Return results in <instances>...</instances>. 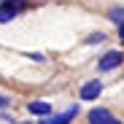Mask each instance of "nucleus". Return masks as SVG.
Returning a JSON list of instances; mask_svg holds the SVG:
<instances>
[{
	"instance_id": "f257e3e1",
	"label": "nucleus",
	"mask_w": 124,
	"mask_h": 124,
	"mask_svg": "<svg viewBox=\"0 0 124 124\" xmlns=\"http://www.w3.org/2000/svg\"><path fill=\"white\" fill-rule=\"evenodd\" d=\"M121 65H124V51H119V49H111V51H105V54L97 59V70H100V73L116 70V68H121Z\"/></svg>"
},
{
	"instance_id": "f03ea898",
	"label": "nucleus",
	"mask_w": 124,
	"mask_h": 124,
	"mask_svg": "<svg viewBox=\"0 0 124 124\" xmlns=\"http://www.w3.org/2000/svg\"><path fill=\"white\" fill-rule=\"evenodd\" d=\"M86 121H89V124H124L111 108H92V111L86 113Z\"/></svg>"
},
{
	"instance_id": "7ed1b4c3",
	"label": "nucleus",
	"mask_w": 124,
	"mask_h": 124,
	"mask_svg": "<svg viewBox=\"0 0 124 124\" xmlns=\"http://www.w3.org/2000/svg\"><path fill=\"white\" fill-rule=\"evenodd\" d=\"M100 94H102V81L100 78H89L86 84H81V89H78V100H84V102H92Z\"/></svg>"
},
{
	"instance_id": "20e7f679",
	"label": "nucleus",
	"mask_w": 124,
	"mask_h": 124,
	"mask_svg": "<svg viewBox=\"0 0 124 124\" xmlns=\"http://www.w3.org/2000/svg\"><path fill=\"white\" fill-rule=\"evenodd\" d=\"M24 14V6L22 3H14V0H3L0 3V24H8L14 22L16 16H22Z\"/></svg>"
},
{
	"instance_id": "39448f33",
	"label": "nucleus",
	"mask_w": 124,
	"mask_h": 124,
	"mask_svg": "<svg viewBox=\"0 0 124 124\" xmlns=\"http://www.w3.org/2000/svg\"><path fill=\"white\" fill-rule=\"evenodd\" d=\"M78 105H73V108H68V111H62V113H49V116H43L38 124H70L76 116H78Z\"/></svg>"
},
{
	"instance_id": "423d86ee",
	"label": "nucleus",
	"mask_w": 124,
	"mask_h": 124,
	"mask_svg": "<svg viewBox=\"0 0 124 124\" xmlns=\"http://www.w3.org/2000/svg\"><path fill=\"white\" fill-rule=\"evenodd\" d=\"M27 111H30L32 116H38V119H43V116H49L54 108H51L49 100H30V102H27Z\"/></svg>"
},
{
	"instance_id": "0eeeda50",
	"label": "nucleus",
	"mask_w": 124,
	"mask_h": 124,
	"mask_svg": "<svg viewBox=\"0 0 124 124\" xmlns=\"http://www.w3.org/2000/svg\"><path fill=\"white\" fill-rule=\"evenodd\" d=\"M105 16L111 19V22H113V24H121V22H124V6H111Z\"/></svg>"
},
{
	"instance_id": "6e6552de",
	"label": "nucleus",
	"mask_w": 124,
	"mask_h": 124,
	"mask_svg": "<svg viewBox=\"0 0 124 124\" xmlns=\"http://www.w3.org/2000/svg\"><path fill=\"white\" fill-rule=\"evenodd\" d=\"M102 40H108V35H105V32H92V35L84 40V43H86V46H97V43H102Z\"/></svg>"
},
{
	"instance_id": "1a4fd4ad",
	"label": "nucleus",
	"mask_w": 124,
	"mask_h": 124,
	"mask_svg": "<svg viewBox=\"0 0 124 124\" xmlns=\"http://www.w3.org/2000/svg\"><path fill=\"white\" fill-rule=\"evenodd\" d=\"M14 105V97H8V94H0V113H3V111H8Z\"/></svg>"
},
{
	"instance_id": "9d476101",
	"label": "nucleus",
	"mask_w": 124,
	"mask_h": 124,
	"mask_svg": "<svg viewBox=\"0 0 124 124\" xmlns=\"http://www.w3.org/2000/svg\"><path fill=\"white\" fill-rule=\"evenodd\" d=\"M24 57L32 62H46V54H40V51H24Z\"/></svg>"
},
{
	"instance_id": "9b49d317",
	"label": "nucleus",
	"mask_w": 124,
	"mask_h": 124,
	"mask_svg": "<svg viewBox=\"0 0 124 124\" xmlns=\"http://www.w3.org/2000/svg\"><path fill=\"white\" fill-rule=\"evenodd\" d=\"M116 32H119V40L124 43V22H121V24H116Z\"/></svg>"
},
{
	"instance_id": "f8f14e48",
	"label": "nucleus",
	"mask_w": 124,
	"mask_h": 124,
	"mask_svg": "<svg viewBox=\"0 0 124 124\" xmlns=\"http://www.w3.org/2000/svg\"><path fill=\"white\" fill-rule=\"evenodd\" d=\"M14 124H38V121H14Z\"/></svg>"
},
{
	"instance_id": "ddd939ff",
	"label": "nucleus",
	"mask_w": 124,
	"mask_h": 124,
	"mask_svg": "<svg viewBox=\"0 0 124 124\" xmlns=\"http://www.w3.org/2000/svg\"><path fill=\"white\" fill-rule=\"evenodd\" d=\"M14 3H24V0H14Z\"/></svg>"
}]
</instances>
